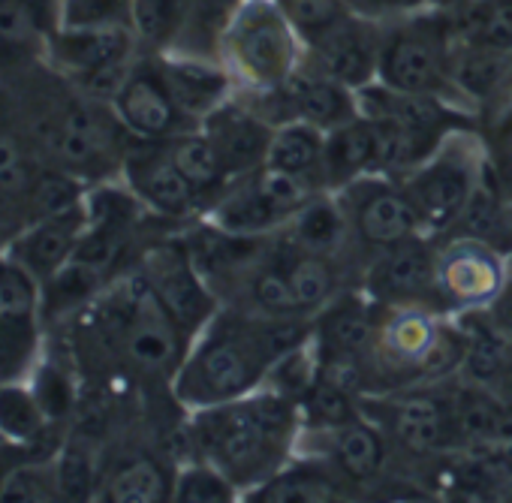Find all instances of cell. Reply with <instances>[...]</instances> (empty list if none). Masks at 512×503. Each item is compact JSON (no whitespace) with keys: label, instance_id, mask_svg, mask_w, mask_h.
Instances as JSON below:
<instances>
[{"label":"cell","instance_id":"obj_31","mask_svg":"<svg viewBox=\"0 0 512 503\" xmlns=\"http://www.w3.org/2000/svg\"><path fill=\"white\" fill-rule=\"evenodd\" d=\"M52 428L28 377L0 383V437L13 446H37Z\"/></svg>","mask_w":512,"mask_h":503},{"label":"cell","instance_id":"obj_16","mask_svg":"<svg viewBox=\"0 0 512 503\" xmlns=\"http://www.w3.org/2000/svg\"><path fill=\"white\" fill-rule=\"evenodd\" d=\"M112 112L121 121V127L142 142H166L184 130H193V124L175 103L157 55H139L133 70L127 73L124 85L112 97Z\"/></svg>","mask_w":512,"mask_h":503},{"label":"cell","instance_id":"obj_17","mask_svg":"<svg viewBox=\"0 0 512 503\" xmlns=\"http://www.w3.org/2000/svg\"><path fill=\"white\" fill-rule=\"evenodd\" d=\"M121 181L157 220L184 226L205 211L199 193L172 163L163 142L133 139L121 163Z\"/></svg>","mask_w":512,"mask_h":503},{"label":"cell","instance_id":"obj_36","mask_svg":"<svg viewBox=\"0 0 512 503\" xmlns=\"http://www.w3.org/2000/svg\"><path fill=\"white\" fill-rule=\"evenodd\" d=\"M449 16L461 43L512 52V0H470L464 10Z\"/></svg>","mask_w":512,"mask_h":503},{"label":"cell","instance_id":"obj_26","mask_svg":"<svg viewBox=\"0 0 512 503\" xmlns=\"http://www.w3.org/2000/svg\"><path fill=\"white\" fill-rule=\"evenodd\" d=\"M61 28V0H0V64L43 58Z\"/></svg>","mask_w":512,"mask_h":503},{"label":"cell","instance_id":"obj_40","mask_svg":"<svg viewBox=\"0 0 512 503\" xmlns=\"http://www.w3.org/2000/svg\"><path fill=\"white\" fill-rule=\"evenodd\" d=\"M46 416L52 419V425H61L73 407H76V383H73V374L64 362H55V359H37V365L31 368L28 374Z\"/></svg>","mask_w":512,"mask_h":503},{"label":"cell","instance_id":"obj_14","mask_svg":"<svg viewBox=\"0 0 512 503\" xmlns=\"http://www.w3.org/2000/svg\"><path fill=\"white\" fill-rule=\"evenodd\" d=\"M509 278V263L500 250L461 235L440 238L437 290L446 314L482 311Z\"/></svg>","mask_w":512,"mask_h":503},{"label":"cell","instance_id":"obj_48","mask_svg":"<svg viewBox=\"0 0 512 503\" xmlns=\"http://www.w3.org/2000/svg\"><path fill=\"white\" fill-rule=\"evenodd\" d=\"M488 163H491V175H494L500 193L512 205V136L500 139V142H491V160Z\"/></svg>","mask_w":512,"mask_h":503},{"label":"cell","instance_id":"obj_28","mask_svg":"<svg viewBox=\"0 0 512 503\" xmlns=\"http://www.w3.org/2000/svg\"><path fill=\"white\" fill-rule=\"evenodd\" d=\"M377 172V127L365 115L326 133L323 148V184L338 193L356 178Z\"/></svg>","mask_w":512,"mask_h":503},{"label":"cell","instance_id":"obj_11","mask_svg":"<svg viewBox=\"0 0 512 503\" xmlns=\"http://www.w3.org/2000/svg\"><path fill=\"white\" fill-rule=\"evenodd\" d=\"M440 238L416 232L380 254L368 257L359 275L362 293L383 308H434L443 311L437 290ZM446 314V311H443Z\"/></svg>","mask_w":512,"mask_h":503},{"label":"cell","instance_id":"obj_43","mask_svg":"<svg viewBox=\"0 0 512 503\" xmlns=\"http://www.w3.org/2000/svg\"><path fill=\"white\" fill-rule=\"evenodd\" d=\"M61 28L133 31V0H61Z\"/></svg>","mask_w":512,"mask_h":503},{"label":"cell","instance_id":"obj_15","mask_svg":"<svg viewBox=\"0 0 512 503\" xmlns=\"http://www.w3.org/2000/svg\"><path fill=\"white\" fill-rule=\"evenodd\" d=\"M296 452H311L329 461L359 497H368V491L392 470L389 437L365 413L329 431H302Z\"/></svg>","mask_w":512,"mask_h":503},{"label":"cell","instance_id":"obj_6","mask_svg":"<svg viewBox=\"0 0 512 503\" xmlns=\"http://www.w3.org/2000/svg\"><path fill=\"white\" fill-rule=\"evenodd\" d=\"M449 383L410 386V389H395L386 395L362 398L365 416H371L389 437L392 470H401L419 479V473L428 464H434L437 458L461 446Z\"/></svg>","mask_w":512,"mask_h":503},{"label":"cell","instance_id":"obj_41","mask_svg":"<svg viewBox=\"0 0 512 503\" xmlns=\"http://www.w3.org/2000/svg\"><path fill=\"white\" fill-rule=\"evenodd\" d=\"M37 175L40 169L34 166L31 151L22 145V139L0 130V202L22 199L28 205Z\"/></svg>","mask_w":512,"mask_h":503},{"label":"cell","instance_id":"obj_20","mask_svg":"<svg viewBox=\"0 0 512 503\" xmlns=\"http://www.w3.org/2000/svg\"><path fill=\"white\" fill-rule=\"evenodd\" d=\"M199 127L211 139L229 178H241L266 166L275 124L250 109L238 94H232L220 109H214Z\"/></svg>","mask_w":512,"mask_h":503},{"label":"cell","instance_id":"obj_23","mask_svg":"<svg viewBox=\"0 0 512 503\" xmlns=\"http://www.w3.org/2000/svg\"><path fill=\"white\" fill-rule=\"evenodd\" d=\"M359 497L329 461L311 452H296L275 476L253 488L247 503H338Z\"/></svg>","mask_w":512,"mask_h":503},{"label":"cell","instance_id":"obj_22","mask_svg":"<svg viewBox=\"0 0 512 503\" xmlns=\"http://www.w3.org/2000/svg\"><path fill=\"white\" fill-rule=\"evenodd\" d=\"M287 121H305L323 133L359 118V97L353 88L329 79L308 61L278 88Z\"/></svg>","mask_w":512,"mask_h":503},{"label":"cell","instance_id":"obj_21","mask_svg":"<svg viewBox=\"0 0 512 503\" xmlns=\"http://www.w3.org/2000/svg\"><path fill=\"white\" fill-rule=\"evenodd\" d=\"M278 235L287 244L299 247V250L341 260V263L353 266L362 275V266H365L362 254H359V247L353 241V232H350L347 214L341 208V199L332 190H323L311 202H305Z\"/></svg>","mask_w":512,"mask_h":503},{"label":"cell","instance_id":"obj_10","mask_svg":"<svg viewBox=\"0 0 512 503\" xmlns=\"http://www.w3.org/2000/svg\"><path fill=\"white\" fill-rule=\"evenodd\" d=\"M377 305L362 287H347L311 317V347L323 374L365 395V365L374 344Z\"/></svg>","mask_w":512,"mask_h":503},{"label":"cell","instance_id":"obj_33","mask_svg":"<svg viewBox=\"0 0 512 503\" xmlns=\"http://www.w3.org/2000/svg\"><path fill=\"white\" fill-rule=\"evenodd\" d=\"M323 148H326V133L320 127L305 121H287L275 127L266 163L284 172L317 178L323 184Z\"/></svg>","mask_w":512,"mask_h":503},{"label":"cell","instance_id":"obj_35","mask_svg":"<svg viewBox=\"0 0 512 503\" xmlns=\"http://www.w3.org/2000/svg\"><path fill=\"white\" fill-rule=\"evenodd\" d=\"M52 464H55L61 500H97L103 464L91 437L85 434L67 437L61 449L55 452Z\"/></svg>","mask_w":512,"mask_h":503},{"label":"cell","instance_id":"obj_38","mask_svg":"<svg viewBox=\"0 0 512 503\" xmlns=\"http://www.w3.org/2000/svg\"><path fill=\"white\" fill-rule=\"evenodd\" d=\"M40 320L43 317H4L0 314V383L28 377L40 359Z\"/></svg>","mask_w":512,"mask_h":503},{"label":"cell","instance_id":"obj_1","mask_svg":"<svg viewBox=\"0 0 512 503\" xmlns=\"http://www.w3.org/2000/svg\"><path fill=\"white\" fill-rule=\"evenodd\" d=\"M311 338V317H260L223 305L190 341L169 395L190 413L263 389L281 356Z\"/></svg>","mask_w":512,"mask_h":503},{"label":"cell","instance_id":"obj_25","mask_svg":"<svg viewBox=\"0 0 512 503\" xmlns=\"http://www.w3.org/2000/svg\"><path fill=\"white\" fill-rule=\"evenodd\" d=\"M178 464L148 449H130L103 464L97 500L109 503H166L172 500Z\"/></svg>","mask_w":512,"mask_h":503},{"label":"cell","instance_id":"obj_2","mask_svg":"<svg viewBox=\"0 0 512 503\" xmlns=\"http://www.w3.org/2000/svg\"><path fill=\"white\" fill-rule=\"evenodd\" d=\"M299 437L302 413L296 398L272 386L217 407L190 410L184 419L187 458L217 464L244 497L296 455Z\"/></svg>","mask_w":512,"mask_h":503},{"label":"cell","instance_id":"obj_47","mask_svg":"<svg viewBox=\"0 0 512 503\" xmlns=\"http://www.w3.org/2000/svg\"><path fill=\"white\" fill-rule=\"evenodd\" d=\"M482 317L494 332H500L503 338L512 341V272H509L506 284L497 290V296L482 308Z\"/></svg>","mask_w":512,"mask_h":503},{"label":"cell","instance_id":"obj_3","mask_svg":"<svg viewBox=\"0 0 512 503\" xmlns=\"http://www.w3.org/2000/svg\"><path fill=\"white\" fill-rule=\"evenodd\" d=\"M88 332L118 371L169 389L190 338L157 302L139 266L118 275L88 308Z\"/></svg>","mask_w":512,"mask_h":503},{"label":"cell","instance_id":"obj_19","mask_svg":"<svg viewBox=\"0 0 512 503\" xmlns=\"http://www.w3.org/2000/svg\"><path fill=\"white\" fill-rule=\"evenodd\" d=\"M85 229H88V205L82 199L64 211L28 220L10 238V244H4V250L16 263H22L40 284H46L76 257Z\"/></svg>","mask_w":512,"mask_h":503},{"label":"cell","instance_id":"obj_32","mask_svg":"<svg viewBox=\"0 0 512 503\" xmlns=\"http://www.w3.org/2000/svg\"><path fill=\"white\" fill-rule=\"evenodd\" d=\"M296 404L302 413V431H329L365 413L362 395L323 371H317L308 389L296 398Z\"/></svg>","mask_w":512,"mask_h":503},{"label":"cell","instance_id":"obj_13","mask_svg":"<svg viewBox=\"0 0 512 503\" xmlns=\"http://www.w3.org/2000/svg\"><path fill=\"white\" fill-rule=\"evenodd\" d=\"M341 208L347 214L353 241L362 254V263L380 250L425 232L410 196L404 193L398 178L389 175H365L338 190Z\"/></svg>","mask_w":512,"mask_h":503},{"label":"cell","instance_id":"obj_8","mask_svg":"<svg viewBox=\"0 0 512 503\" xmlns=\"http://www.w3.org/2000/svg\"><path fill=\"white\" fill-rule=\"evenodd\" d=\"M43 151L55 169H64L82 181L106 175H121L124 154L133 136L121 127L112 106L76 91V100L61 103L40 133Z\"/></svg>","mask_w":512,"mask_h":503},{"label":"cell","instance_id":"obj_45","mask_svg":"<svg viewBox=\"0 0 512 503\" xmlns=\"http://www.w3.org/2000/svg\"><path fill=\"white\" fill-rule=\"evenodd\" d=\"M479 127L488 142H500V139L512 136V67H509L503 85L497 88V94L479 112Z\"/></svg>","mask_w":512,"mask_h":503},{"label":"cell","instance_id":"obj_4","mask_svg":"<svg viewBox=\"0 0 512 503\" xmlns=\"http://www.w3.org/2000/svg\"><path fill=\"white\" fill-rule=\"evenodd\" d=\"M220 64L235 91L247 94L281 88L305 64V43L281 0H238L220 40Z\"/></svg>","mask_w":512,"mask_h":503},{"label":"cell","instance_id":"obj_34","mask_svg":"<svg viewBox=\"0 0 512 503\" xmlns=\"http://www.w3.org/2000/svg\"><path fill=\"white\" fill-rule=\"evenodd\" d=\"M193 0H133V37L145 55L175 49Z\"/></svg>","mask_w":512,"mask_h":503},{"label":"cell","instance_id":"obj_29","mask_svg":"<svg viewBox=\"0 0 512 503\" xmlns=\"http://www.w3.org/2000/svg\"><path fill=\"white\" fill-rule=\"evenodd\" d=\"M491 160V157H488ZM446 235H461V238H476L494 250H500L503 257L512 254V205L509 199L500 193L494 175H491V163L482 175V181L476 184L473 196L467 199L464 211L458 214L455 226ZM443 235V238H446Z\"/></svg>","mask_w":512,"mask_h":503},{"label":"cell","instance_id":"obj_24","mask_svg":"<svg viewBox=\"0 0 512 503\" xmlns=\"http://www.w3.org/2000/svg\"><path fill=\"white\" fill-rule=\"evenodd\" d=\"M157 58L178 109L193 124H202L214 109H220L235 94V82L217 58H193V55H157Z\"/></svg>","mask_w":512,"mask_h":503},{"label":"cell","instance_id":"obj_7","mask_svg":"<svg viewBox=\"0 0 512 503\" xmlns=\"http://www.w3.org/2000/svg\"><path fill=\"white\" fill-rule=\"evenodd\" d=\"M488 157L491 142L482 127H458L413 172L398 178L428 235L443 238L455 226L488 169Z\"/></svg>","mask_w":512,"mask_h":503},{"label":"cell","instance_id":"obj_5","mask_svg":"<svg viewBox=\"0 0 512 503\" xmlns=\"http://www.w3.org/2000/svg\"><path fill=\"white\" fill-rule=\"evenodd\" d=\"M455 46L458 34L449 13L419 7L407 16H398L383 25L377 82L407 94L443 97L446 103L470 112L452 82Z\"/></svg>","mask_w":512,"mask_h":503},{"label":"cell","instance_id":"obj_49","mask_svg":"<svg viewBox=\"0 0 512 503\" xmlns=\"http://www.w3.org/2000/svg\"><path fill=\"white\" fill-rule=\"evenodd\" d=\"M422 4L428 7V10H440V13H458V10H464L470 0H422Z\"/></svg>","mask_w":512,"mask_h":503},{"label":"cell","instance_id":"obj_39","mask_svg":"<svg viewBox=\"0 0 512 503\" xmlns=\"http://www.w3.org/2000/svg\"><path fill=\"white\" fill-rule=\"evenodd\" d=\"M0 314L43 317V284L7 250H0Z\"/></svg>","mask_w":512,"mask_h":503},{"label":"cell","instance_id":"obj_46","mask_svg":"<svg viewBox=\"0 0 512 503\" xmlns=\"http://www.w3.org/2000/svg\"><path fill=\"white\" fill-rule=\"evenodd\" d=\"M341 4L353 16L371 19V22H380V25H386V22H392L398 16H407V13L425 7L422 0H341Z\"/></svg>","mask_w":512,"mask_h":503},{"label":"cell","instance_id":"obj_37","mask_svg":"<svg viewBox=\"0 0 512 503\" xmlns=\"http://www.w3.org/2000/svg\"><path fill=\"white\" fill-rule=\"evenodd\" d=\"M244 500L241 488L211 461L187 458L175 470L172 503H232Z\"/></svg>","mask_w":512,"mask_h":503},{"label":"cell","instance_id":"obj_30","mask_svg":"<svg viewBox=\"0 0 512 503\" xmlns=\"http://www.w3.org/2000/svg\"><path fill=\"white\" fill-rule=\"evenodd\" d=\"M163 145H166L172 163L181 169V175L193 184V190L199 193V199H202L205 208H208V205L220 196V190L232 181V178L226 175V169H223V163H220V157H217L211 139L202 133V127L184 130V133L166 139ZM202 214H205V211H202Z\"/></svg>","mask_w":512,"mask_h":503},{"label":"cell","instance_id":"obj_27","mask_svg":"<svg viewBox=\"0 0 512 503\" xmlns=\"http://www.w3.org/2000/svg\"><path fill=\"white\" fill-rule=\"evenodd\" d=\"M202 217L235 235H275L287 226V217L269 202L250 172L232 178Z\"/></svg>","mask_w":512,"mask_h":503},{"label":"cell","instance_id":"obj_12","mask_svg":"<svg viewBox=\"0 0 512 503\" xmlns=\"http://www.w3.org/2000/svg\"><path fill=\"white\" fill-rule=\"evenodd\" d=\"M136 266L145 275L148 287L154 290L157 302L166 308V314L178 323V329L190 341L223 308L217 293L205 284V278L190 263L178 232L145 244Z\"/></svg>","mask_w":512,"mask_h":503},{"label":"cell","instance_id":"obj_9","mask_svg":"<svg viewBox=\"0 0 512 503\" xmlns=\"http://www.w3.org/2000/svg\"><path fill=\"white\" fill-rule=\"evenodd\" d=\"M139 55L130 28H58L43 61L85 97L112 103Z\"/></svg>","mask_w":512,"mask_h":503},{"label":"cell","instance_id":"obj_44","mask_svg":"<svg viewBox=\"0 0 512 503\" xmlns=\"http://www.w3.org/2000/svg\"><path fill=\"white\" fill-rule=\"evenodd\" d=\"M284 13L290 16L293 28L299 31L302 43L308 46L320 34H326L335 22H341L350 10L341 0H281Z\"/></svg>","mask_w":512,"mask_h":503},{"label":"cell","instance_id":"obj_50","mask_svg":"<svg viewBox=\"0 0 512 503\" xmlns=\"http://www.w3.org/2000/svg\"><path fill=\"white\" fill-rule=\"evenodd\" d=\"M506 263H509V272H512V254H509V257H506Z\"/></svg>","mask_w":512,"mask_h":503},{"label":"cell","instance_id":"obj_18","mask_svg":"<svg viewBox=\"0 0 512 503\" xmlns=\"http://www.w3.org/2000/svg\"><path fill=\"white\" fill-rule=\"evenodd\" d=\"M380 46H383V25L347 13L326 34H320L305 46V61L320 73H326L329 79L353 91H362L377 82Z\"/></svg>","mask_w":512,"mask_h":503},{"label":"cell","instance_id":"obj_42","mask_svg":"<svg viewBox=\"0 0 512 503\" xmlns=\"http://www.w3.org/2000/svg\"><path fill=\"white\" fill-rule=\"evenodd\" d=\"M0 500L7 503H49L61 500L58 479H55V464L46 461H28L16 464L4 479H0Z\"/></svg>","mask_w":512,"mask_h":503}]
</instances>
